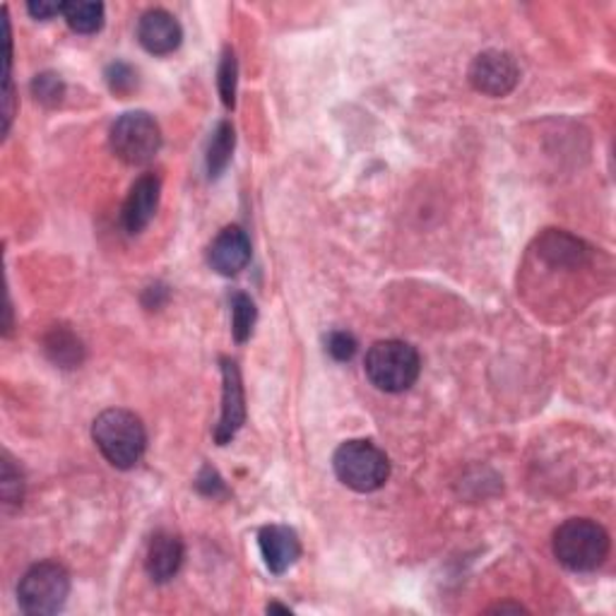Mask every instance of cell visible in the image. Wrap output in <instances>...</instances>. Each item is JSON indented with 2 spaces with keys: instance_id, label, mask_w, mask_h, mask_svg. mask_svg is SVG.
<instances>
[{
  "instance_id": "d6986e66",
  "label": "cell",
  "mask_w": 616,
  "mask_h": 616,
  "mask_svg": "<svg viewBox=\"0 0 616 616\" xmlns=\"http://www.w3.org/2000/svg\"><path fill=\"white\" fill-rule=\"evenodd\" d=\"M219 95L222 102L227 109H234V102H237V75H239V65H237V55H234L231 49H224L222 53V63H219Z\"/></svg>"
},
{
  "instance_id": "9c48e42d",
  "label": "cell",
  "mask_w": 616,
  "mask_h": 616,
  "mask_svg": "<svg viewBox=\"0 0 616 616\" xmlns=\"http://www.w3.org/2000/svg\"><path fill=\"white\" fill-rule=\"evenodd\" d=\"M160 196H162L160 178L154 174L140 176L138 181L133 184L126 203H123V212H121L123 229L128 234H140L144 227H148L156 208H160Z\"/></svg>"
},
{
  "instance_id": "484cf974",
  "label": "cell",
  "mask_w": 616,
  "mask_h": 616,
  "mask_svg": "<svg viewBox=\"0 0 616 616\" xmlns=\"http://www.w3.org/2000/svg\"><path fill=\"white\" fill-rule=\"evenodd\" d=\"M275 612H279V614H291V609H289V607H282V604H267V614H275Z\"/></svg>"
},
{
  "instance_id": "cb8c5ba5",
  "label": "cell",
  "mask_w": 616,
  "mask_h": 616,
  "mask_svg": "<svg viewBox=\"0 0 616 616\" xmlns=\"http://www.w3.org/2000/svg\"><path fill=\"white\" fill-rule=\"evenodd\" d=\"M196 487L200 494H205V496H222V494H227V489H224V481L222 477L215 473L212 467H203V473L198 475V481H196Z\"/></svg>"
},
{
  "instance_id": "603a6c76",
  "label": "cell",
  "mask_w": 616,
  "mask_h": 616,
  "mask_svg": "<svg viewBox=\"0 0 616 616\" xmlns=\"http://www.w3.org/2000/svg\"><path fill=\"white\" fill-rule=\"evenodd\" d=\"M328 354L332 356L335 362H350L352 356L356 354V340H354V335L352 332H347V330H335L330 332V338H328Z\"/></svg>"
},
{
  "instance_id": "3957f363",
  "label": "cell",
  "mask_w": 616,
  "mask_h": 616,
  "mask_svg": "<svg viewBox=\"0 0 616 616\" xmlns=\"http://www.w3.org/2000/svg\"><path fill=\"white\" fill-rule=\"evenodd\" d=\"M366 376L384 393H402L417 384L422 362L412 344L400 340L376 342L366 354Z\"/></svg>"
},
{
  "instance_id": "44dd1931",
  "label": "cell",
  "mask_w": 616,
  "mask_h": 616,
  "mask_svg": "<svg viewBox=\"0 0 616 616\" xmlns=\"http://www.w3.org/2000/svg\"><path fill=\"white\" fill-rule=\"evenodd\" d=\"M0 494H3L5 506H17L25 496V481H22V473L10 461V455L3 457V481H0Z\"/></svg>"
},
{
  "instance_id": "9a60e30c",
  "label": "cell",
  "mask_w": 616,
  "mask_h": 616,
  "mask_svg": "<svg viewBox=\"0 0 616 616\" xmlns=\"http://www.w3.org/2000/svg\"><path fill=\"white\" fill-rule=\"evenodd\" d=\"M43 352L61 368H77L85 362L83 340L68 326H51L43 335Z\"/></svg>"
},
{
  "instance_id": "7a4b0ae2",
  "label": "cell",
  "mask_w": 616,
  "mask_h": 616,
  "mask_svg": "<svg viewBox=\"0 0 616 616\" xmlns=\"http://www.w3.org/2000/svg\"><path fill=\"white\" fill-rule=\"evenodd\" d=\"M554 556L576 574L600 568L609 556V535L600 523L570 518L554 532Z\"/></svg>"
},
{
  "instance_id": "8fae6325",
  "label": "cell",
  "mask_w": 616,
  "mask_h": 616,
  "mask_svg": "<svg viewBox=\"0 0 616 616\" xmlns=\"http://www.w3.org/2000/svg\"><path fill=\"white\" fill-rule=\"evenodd\" d=\"M210 265L224 277L239 275L251 261V241L241 227L222 229L210 246Z\"/></svg>"
},
{
  "instance_id": "30bf717a",
  "label": "cell",
  "mask_w": 616,
  "mask_h": 616,
  "mask_svg": "<svg viewBox=\"0 0 616 616\" xmlns=\"http://www.w3.org/2000/svg\"><path fill=\"white\" fill-rule=\"evenodd\" d=\"M138 39L142 49L152 55H166L174 53L181 47L184 29L178 25V20L166 13V10H148L138 22Z\"/></svg>"
},
{
  "instance_id": "ffe728a7",
  "label": "cell",
  "mask_w": 616,
  "mask_h": 616,
  "mask_svg": "<svg viewBox=\"0 0 616 616\" xmlns=\"http://www.w3.org/2000/svg\"><path fill=\"white\" fill-rule=\"evenodd\" d=\"M32 95H35L37 102L43 106H59L65 97V85L61 80V75L55 73H41L32 80Z\"/></svg>"
},
{
  "instance_id": "4fadbf2b",
  "label": "cell",
  "mask_w": 616,
  "mask_h": 616,
  "mask_svg": "<svg viewBox=\"0 0 616 616\" xmlns=\"http://www.w3.org/2000/svg\"><path fill=\"white\" fill-rule=\"evenodd\" d=\"M184 564V542L176 535L160 532L152 537L148 546V558L144 568L154 582H169Z\"/></svg>"
},
{
  "instance_id": "52a82bcc",
  "label": "cell",
  "mask_w": 616,
  "mask_h": 616,
  "mask_svg": "<svg viewBox=\"0 0 616 616\" xmlns=\"http://www.w3.org/2000/svg\"><path fill=\"white\" fill-rule=\"evenodd\" d=\"M520 80L518 63L506 51H485L469 65V83L487 97H506Z\"/></svg>"
},
{
  "instance_id": "2e32d148",
  "label": "cell",
  "mask_w": 616,
  "mask_h": 616,
  "mask_svg": "<svg viewBox=\"0 0 616 616\" xmlns=\"http://www.w3.org/2000/svg\"><path fill=\"white\" fill-rule=\"evenodd\" d=\"M63 17L77 35H97L104 25V5L73 0V3H63Z\"/></svg>"
},
{
  "instance_id": "6da1fadb",
  "label": "cell",
  "mask_w": 616,
  "mask_h": 616,
  "mask_svg": "<svg viewBox=\"0 0 616 616\" xmlns=\"http://www.w3.org/2000/svg\"><path fill=\"white\" fill-rule=\"evenodd\" d=\"M92 441L118 469H130L140 463L148 445L142 422L128 410H106L92 424Z\"/></svg>"
},
{
  "instance_id": "277c9868",
  "label": "cell",
  "mask_w": 616,
  "mask_h": 616,
  "mask_svg": "<svg viewBox=\"0 0 616 616\" xmlns=\"http://www.w3.org/2000/svg\"><path fill=\"white\" fill-rule=\"evenodd\" d=\"M335 475L344 487L360 494H372L390 477L388 455L372 441H344L332 457Z\"/></svg>"
},
{
  "instance_id": "7402d4cb",
  "label": "cell",
  "mask_w": 616,
  "mask_h": 616,
  "mask_svg": "<svg viewBox=\"0 0 616 616\" xmlns=\"http://www.w3.org/2000/svg\"><path fill=\"white\" fill-rule=\"evenodd\" d=\"M106 83L111 87V92L126 97L138 85V75L130 68L128 63H111L106 71Z\"/></svg>"
},
{
  "instance_id": "8992f818",
  "label": "cell",
  "mask_w": 616,
  "mask_h": 616,
  "mask_svg": "<svg viewBox=\"0 0 616 616\" xmlns=\"http://www.w3.org/2000/svg\"><path fill=\"white\" fill-rule=\"evenodd\" d=\"M71 595V576L61 564L43 562L32 566L20 580L17 600L25 614L47 616L65 607Z\"/></svg>"
},
{
  "instance_id": "7c38bea8",
  "label": "cell",
  "mask_w": 616,
  "mask_h": 616,
  "mask_svg": "<svg viewBox=\"0 0 616 616\" xmlns=\"http://www.w3.org/2000/svg\"><path fill=\"white\" fill-rule=\"evenodd\" d=\"M257 544H261V554L265 566L273 570L275 576H282L297 564L301 556V542L297 532L287 528V525H267L257 535Z\"/></svg>"
},
{
  "instance_id": "d4e9b609",
  "label": "cell",
  "mask_w": 616,
  "mask_h": 616,
  "mask_svg": "<svg viewBox=\"0 0 616 616\" xmlns=\"http://www.w3.org/2000/svg\"><path fill=\"white\" fill-rule=\"evenodd\" d=\"M29 15L35 20H51L55 15H63V3H51V0H35L27 5Z\"/></svg>"
},
{
  "instance_id": "5bb4252c",
  "label": "cell",
  "mask_w": 616,
  "mask_h": 616,
  "mask_svg": "<svg viewBox=\"0 0 616 616\" xmlns=\"http://www.w3.org/2000/svg\"><path fill=\"white\" fill-rule=\"evenodd\" d=\"M540 243V257L554 267H580L588 261V246L566 231H546Z\"/></svg>"
},
{
  "instance_id": "e0dca14e",
  "label": "cell",
  "mask_w": 616,
  "mask_h": 616,
  "mask_svg": "<svg viewBox=\"0 0 616 616\" xmlns=\"http://www.w3.org/2000/svg\"><path fill=\"white\" fill-rule=\"evenodd\" d=\"M234 128L229 121H222L219 126L215 128L208 144V172L210 178H217L224 169H227L229 162H231V154H234Z\"/></svg>"
},
{
  "instance_id": "ba28073f",
  "label": "cell",
  "mask_w": 616,
  "mask_h": 616,
  "mask_svg": "<svg viewBox=\"0 0 616 616\" xmlns=\"http://www.w3.org/2000/svg\"><path fill=\"white\" fill-rule=\"evenodd\" d=\"M222 380H224V393H222V417L215 429V441L219 445H227L234 436L239 433L246 419V400H243V384L237 362L222 360Z\"/></svg>"
},
{
  "instance_id": "ac0fdd59",
  "label": "cell",
  "mask_w": 616,
  "mask_h": 616,
  "mask_svg": "<svg viewBox=\"0 0 616 616\" xmlns=\"http://www.w3.org/2000/svg\"><path fill=\"white\" fill-rule=\"evenodd\" d=\"M255 316H257V311H255L253 299L237 291V294L231 297V330H234V338H237V342H246L251 338Z\"/></svg>"
},
{
  "instance_id": "5b68a950",
  "label": "cell",
  "mask_w": 616,
  "mask_h": 616,
  "mask_svg": "<svg viewBox=\"0 0 616 616\" xmlns=\"http://www.w3.org/2000/svg\"><path fill=\"white\" fill-rule=\"evenodd\" d=\"M109 144L123 164H150L162 148V130L148 111H128L116 118L109 133Z\"/></svg>"
}]
</instances>
